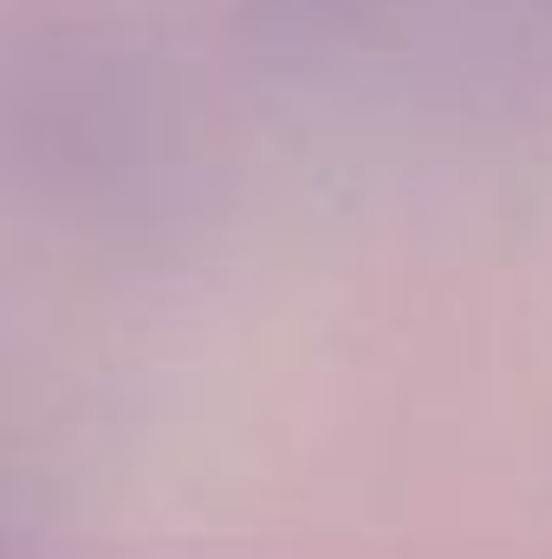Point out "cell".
Returning a JSON list of instances; mask_svg holds the SVG:
<instances>
[{"label": "cell", "mask_w": 552, "mask_h": 559, "mask_svg": "<svg viewBox=\"0 0 552 559\" xmlns=\"http://www.w3.org/2000/svg\"><path fill=\"white\" fill-rule=\"evenodd\" d=\"M0 98L20 163L79 202H131L169 169L163 79L105 20L33 13L0 59Z\"/></svg>", "instance_id": "1"}]
</instances>
